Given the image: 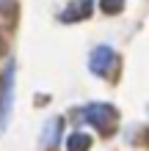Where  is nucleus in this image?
Segmentation results:
<instances>
[{"label":"nucleus","mask_w":149,"mask_h":151,"mask_svg":"<svg viewBox=\"0 0 149 151\" xmlns=\"http://www.w3.org/2000/svg\"><path fill=\"white\" fill-rule=\"evenodd\" d=\"M83 118L89 121L91 127H97V129H102V132H110V127H113L116 118H119V113H116L113 104L94 102V104H89V107H83Z\"/></svg>","instance_id":"obj_1"},{"label":"nucleus","mask_w":149,"mask_h":151,"mask_svg":"<svg viewBox=\"0 0 149 151\" xmlns=\"http://www.w3.org/2000/svg\"><path fill=\"white\" fill-rule=\"evenodd\" d=\"M11 104H14V63L8 60L3 80H0V129H6V124H8Z\"/></svg>","instance_id":"obj_2"},{"label":"nucleus","mask_w":149,"mask_h":151,"mask_svg":"<svg viewBox=\"0 0 149 151\" xmlns=\"http://www.w3.org/2000/svg\"><path fill=\"white\" fill-rule=\"evenodd\" d=\"M113 63H116V52H113L110 47H97L91 52V58H89V69L97 77H108L110 74V69H113Z\"/></svg>","instance_id":"obj_3"},{"label":"nucleus","mask_w":149,"mask_h":151,"mask_svg":"<svg viewBox=\"0 0 149 151\" xmlns=\"http://www.w3.org/2000/svg\"><path fill=\"white\" fill-rule=\"evenodd\" d=\"M61 129H64V118H50L41 129V148H47V151L55 148L61 140Z\"/></svg>","instance_id":"obj_4"},{"label":"nucleus","mask_w":149,"mask_h":151,"mask_svg":"<svg viewBox=\"0 0 149 151\" xmlns=\"http://www.w3.org/2000/svg\"><path fill=\"white\" fill-rule=\"evenodd\" d=\"M91 6H94V0H75V3H69V6L64 8L61 19H64V22H77V19H86V17L91 14Z\"/></svg>","instance_id":"obj_5"},{"label":"nucleus","mask_w":149,"mask_h":151,"mask_svg":"<svg viewBox=\"0 0 149 151\" xmlns=\"http://www.w3.org/2000/svg\"><path fill=\"white\" fill-rule=\"evenodd\" d=\"M91 148V137L86 132H72L66 137V151H89Z\"/></svg>","instance_id":"obj_6"},{"label":"nucleus","mask_w":149,"mask_h":151,"mask_svg":"<svg viewBox=\"0 0 149 151\" xmlns=\"http://www.w3.org/2000/svg\"><path fill=\"white\" fill-rule=\"evenodd\" d=\"M124 8V0H100V11L102 14H119Z\"/></svg>","instance_id":"obj_7"},{"label":"nucleus","mask_w":149,"mask_h":151,"mask_svg":"<svg viewBox=\"0 0 149 151\" xmlns=\"http://www.w3.org/2000/svg\"><path fill=\"white\" fill-rule=\"evenodd\" d=\"M0 11H3V14L14 11V0H0Z\"/></svg>","instance_id":"obj_8"}]
</instances>
